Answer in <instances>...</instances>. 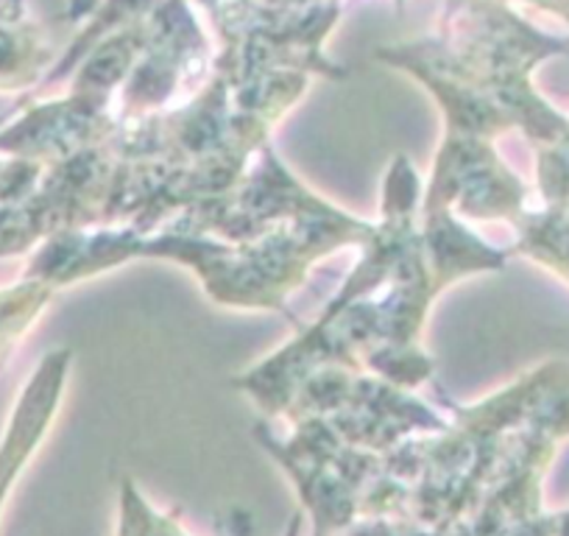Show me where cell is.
I'll use <instances>...</instances> for the list:
<instances>
[{
	"label": "cell",
	"mask_w": 569,
	"mask_h": 536,
	"mask_svg": "<svg viewBox=\"0 0 569 536\" xmlns=\"http://www.w3.org/2000/svg\"><path fill=\"white\" fill-rule=\"evenodd\" d=\"M517 227V249L569 282V205H545L539 212H525Z\"/></svg>",
	"instance_id": "obj_1"
},
{
	"label": "cell",
	"mask_w": 569,
	"mask_h": 536,
	"mask_svg": "<svg viewBox=\"0 0 569 536\" xmlns=\"http://www.w3.org/2000/svg\"><path fill=\"white\" fill-rule=\"evenodd\" d=\"M53 288L26 275L23 282L0 288V369L12 358L20 338L31 330L37 316L51 302Z\"/></svg>",
	"instance_id": "obj_2"
},
{
	"label": "cell",
	"mask_w": 569,
	"mask_h": 536,
	"mask_svg": "<svg viewBox=\"0 0 569 536\" xmlns=\"http://www.w3.org/2000/svg\"><path fill=\"white\" fill-rule=\"evenodd\" d=\"M34 162L14 160V157H9L7 162L0 160V205H14V201L26 199L34 188Z\"/></svg>",
	"instance_id": "obj_3"
}]
</instances>
